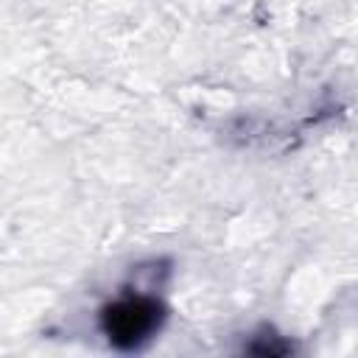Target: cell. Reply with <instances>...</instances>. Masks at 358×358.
<instances>
[{
    "instance_id": "6da1fadb",
    "label": "cell",
    "mask_w": 358,
    "mask_h": 358,
    "mask_svg": "<svg viewBox=\"0 0 358 358\" xmlns=\"http://www.w3.org/2000/svg\"><path fill=\"white\" fill-rule=\"evenodd\" d=\"M162 322V305L154 296L129 294L115 299L101 313V327L109 336V341L120 350L140 347L154 336V330Z\"/></svg>"
}]
</instances>
